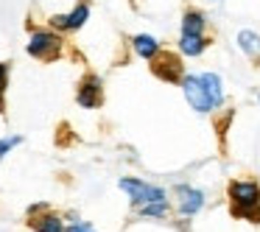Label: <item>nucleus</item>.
Wrapping results in <instances>:
<instances>
[{
    "label": "nucleus",
    "mask_w": 260,
    "mask_h": 232,
    "mask_svg": "<svg viewBox=\"0 0 260 232\" xmlns=\"http://www.w3.org/2000/svg\"><path fill=\"white\" fill-rule=\"evenodd\" d=\"M179 87L190 109L199 115H210L224 104V81L218 73H185Z\"/></svg>",
    "instance_id": "f257e3e1"
},
{
    "label": "nucleus",
    "mask_w": 260,
    "mask_h": 232,
    "mask_svg": "<svg viewBox=\"0 0 260 232\" xmlns=\"http://www.w3.org/2000/svg\"><path fill=\"white\" fill-rule=\"evenodd\" d=\"M230 207L235 218H246L260 224V185L254 179H232L230 182Z\"/></svg>",
    "instance_id": "f03ea898"
},
{
    "label": "nucleus",
    "mask_w": 260,
    "mask_h": 232,
    "mask_svg": "<svg viewBox=\"0 0 260 232\" xmlns=\"http://www.w3.org/2000/svg\"><path fill=\"white\" fill-rule=\"evenodd\" d=\"M151 73L157 76L159 81H165V84H182V79H185V62H182V53L179 51H159L157 56L151 59Z\"/></svg>",
    "instance_id": "7ed1b4c3"
},
{
    "label": "nucleus",
    "mask_w": 260,
    "mask_h": 232,
    "mask_svg": "<svg viewBox=\"0 0 260 232\" xmlns=\"http://www.w3.org/2000/svg\"><path fill=\"white\" fill-rule=\"evenodd\" d=\"M25 51H28V56L40 59V62H53V59L62 53V34L48 31V28L34 31L28 45H25Z\"/></svg>",
    "instance_id": "20e7f679"
},
{
    "label": "nucleus",
    "mask_w": 260,
    "mask_h": 232,
    "mask_svg": "<svg viewBox=\"0 0 260 232\" xmlns=\"http://www.w3.org/2000/svg\"><path fill=\"white\" fill-rule=\"evenodd\" d=\"M118 187L129 196V202L135 204V207H143V204H151V202H162L165 190L157 185H151V182H143V179H135V176H123V179L118 182Z\"/></svg>",
    "instance_id": "39448f33"
},
{
    "label": "nucleus",
    "mask_w": 260,
    "mask_h": 232,
    "mask_svg": "<svg viewBox=\"0 0 260 232\" xmlns=\"http://www.w3.org/2000/svg\"><path fill=\"white\" fill-rule=\"evenodd\" d=\"M174 193H176V196H174L176 198V213H179L182 218H193V215L204 207V193L199 190V187H193V185H176Z\"/></svg>",
    "instance_id": "423d86ee"
},
{
    "label": "nucleus",
    "mask_w": 260,
    "mask_h": 232,
    "mask_svg": "<svg viewBox=\"0 0 260 232\" xmlns=\"http://www.w3.org/2000/svg\"><path fill=\"white\" fill-rule=\"evenodd\" d=\"M101 98H104V81H101V76L87 73L84 79L79 81V90H76V101H79V107L95 109V107H101Z\"/></svg>",
    "instance_id": "0eeeda50"
},
{
    "label": "nucleus",
    "mask_w": 260,
    "mask_h": 232,
    "mask_svg": "<svg viewBox=\"0 0 260 232\" xmlns=\"http://www.w3.org/2000/svg\"><path fill=\"white\" fill-rule=\"evenodd\" d=\"M87 20H90V3L84 0V3H79L73 12L51 17V28H56V31H79Z\"/></svg>",
    "instance_id": "6e6552de"
},
{
    "label": "nucleus",
    "mask_w": 260,
    "mask_h": 232,
    "mask_svg": "<svg viewBox=\"0 0 260 232\" xmlns=\"http://www.w3.org/2000/svg\"><path fill=\"white\" fill-rule=\"evenodd\" d=\"M179 34H193V37H207V14L202 9H185L179 23Z\"/></svg>",
    "instance_id": "1a4fd4ad"
},
{
    "label": "nucleus",
    "mask_w": 260,
    "mask_h": 232,
    "mask_svg": "<svg viewBox=\"0 0 260 232\" xmlns=\"http://www.w3.org/2000/svg\"><path fill=\"white\" fill-rule=\"evenodd\" d=\"M182 56L193 59V56H202L204 51L210 48V37H193V34H179V42H176Z\"/></svg>",
    "instance_id": "9d476101"
},
{
    "label": "nucleus",
    "mask_w": 260,
    "mask_h": 232,
    "mask_svg": "<svg viewBox=\"0 0 260 232\" xmlns=\"http://www.w3.org/2000/svg\"><path fill=\"white\" fill-rule=\"evenodd\" d=\"M235 45H238V51H241L243 56L260 59V34H257V31H252V28L238 31V34H235Z\"/></svg>",
    "instance_id": "9b49d317"
},
{
    "label": "nucleus",
    "mask_w": 260,
    "mask_h": 232,
    "mask_svg": "<svg viewBox=\"0 0 260 232\" xmlns=\"http://www.w3.org/2000/svg\"><path fill=\"white\" fill-rule=\"evenodd\" d=\"M132 48H135V53H137L140 59H146V62H151V59L157 56L159 51H162L159 40H157V37H151V34H137V37H132Z\"/></svg>",
    "instance_id": "f8f14e48"
},
{
    "label": "nucleus",
    "mask_w": 260,
    "mask_h": 232,
    "mask_svg": "<svg viewBox=\"0 0 260 232\" xmlns=\"http://www.w3.org/2000/svg\"><path fill=\"white\" fill-rule=\"evenodd\" d=\"M28 224H31V229H34V232H64L62 218H59L56 213H48V210H45V215H40V218H31Z\"/></svg>",
    "instance_id": "ddd939ff"
},
{
    "label": "nucleus",
    "mask_w": 260,
    "mask_h": 232,
    "mask_svg": "<svg viewBox=\"0 0 260 232\" xmlns=\"http://www.w3.org/2000/svg\"><path fill=\"white\" fill-rule=\"evenodd\" d=\"M137 210H140L143 218H165V215H168V210H171V202H168V198H162V202L143 204V207H137Z\"/></svg>",
    "instance_id": "4468645a"
},
{
    "label": "nucleus",
    "mask_w": 260,
    "mask_h": 232,
    "mask_svg": "<svg viewBox=\"0 0 260 232\" xmlns=\"http://www.w3.org/2000/svg\"><path fill=\"white\" fill-rule=\"evenodd\" d=\"M9 73H12V68H9L6 62H0V112H6V90H9Z\"/></svg>",
    "instance_id": "2eb2a0df"
},
{
    "label": "nucleus",
    "mask_w": 260,
    "mask_h": 232,
    "mask_svg": "<svg viewBox=\"0 0 260 232\" xmlns=\"http://www.w3.org/2000/svg\"><path fill=\"white\" fill-rule=\"evenodd\" d=\"M20 143H23V137H20V135H12V137H0V159L6 157V154L12 151V148H17Z\"/></svg>",
    "instance_id": "dca6fc26"
},
{
    "label": "nucleus",
    "mask_w": 260,
    "mask_h": 232,
    "mask_svg": "<svg viewBox=\"0 0 260 232\" xmlns=\"http://www.w3.org/2000/svg\"><path fill=\"white\" fill-rule=\"evenodd\" d=\"M64 232H98V229L92 224H87V221H73V224H70Z\"/></svg>",
    "instance_id": "f3484780"
},
{
    "label": "nucleus",
    "mask_w": 260,
    "mask_h": 232,
    "mask_svg": "<svg viewBox=\"0 0 260 232\" xmlns=\"http://www.w3.org/2000/svg\"><path fill=\"white\" fill-rule=\"evenodd\" d=\"M257 101H260V95H257Z\"/></svg>",
    "instance_id": "a211bd4d"
}]
</instances>
